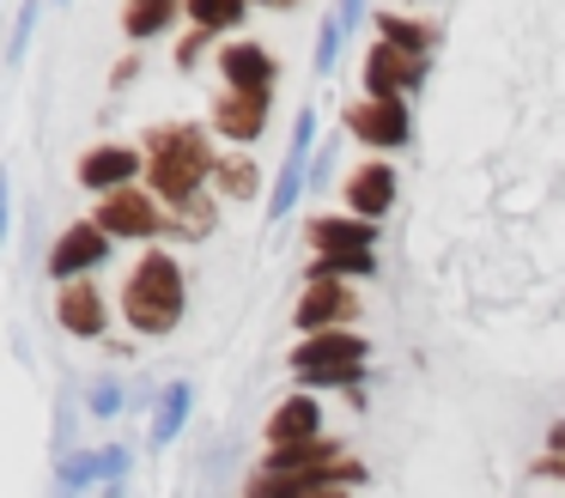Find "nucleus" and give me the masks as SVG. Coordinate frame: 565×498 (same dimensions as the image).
<instances>
[{
    "instance_id": "nucleus-29",
    "label": "nucleus",
    "mask_w": 565,
    "mask_h": 498,
    "mask_svg": "<svg viewBox=\"0 0 565 498\" xmlns=\"http://www.w3.org/2000/svg\"><path fill=\"white\" fill-rule=\"evenodd\" d=\"M262 7H298V0H262Z\"/></svg>"
},
{
    "instance_id": "nucleus-15",
    "label": "nucleus",
    "mask_w": 565,
    "mask_h": 498,
    "mask_svg": "<svg viewBox=\"0 0 565 498\" xmlns=\"http://www.w3.org/2000/svg\"><path fill=\"white\" fill-rule=\"evenodd\" d=\"M395 201V170L390 165H359L353 177H347V206H353V219H371L377 225L383 213H390Z\"/></svg>"
},
{
    "instance_id": "nucleus-1",
    "label": "nucleus",
    "mask_w": 565,
    "mask_h": 498,
    "mask_svg": "<svg viewBox=\"0 0 565 498\" xmlns=\"http://www.w3.org/2000/svg\"><path fill=\"white\" fill-rule=\"evenodd\" d=\"M140 152H147V189L159 194V201H171V206L201 201V182L220 170L213 140L195 128V121H164V128H152Z\"/></svg>"
},
{
    "instance_id": "nucleus-16",
    "label": "nucleus",
    "mask_w": 565,
    "mask_h": 498,
    "mask_svg": "<svg viewBox=\"0 0 565 498\" xmlns=\"http://www.w3.org/2000/svg\"><path fill=\"white\" fill-rule=\"evenodd\" d=\"M310 243H317V255H347V250H377V225L371 219H334V213H322V219H310Z\"/></svg>"
},
{
    "instance_id": "nucleus-18",
    "label": "nucleus",
    "mask_w": 565,
    "mask_h": 498,
    "mask_svg": "<svg viewBox=\"0 0 565 498\" xmlns=\"http://www.w3.org/2000/svg\"><path fill=\"white\" fill-rule=\"evenodd\" d=\"M377 43H395V49H407V55H426V49L438 43V31H431V24H419V19L377 12Z\"/></svg>"
},
{
    "instance_id": "nucleus-2",
    "label": "nucleus",
    "mask_w": 565,
    "mask_h": 498,
    "mask_svg": "<svg viewBox=\"0 0 565 498\" xmlns=\"http://www.w3.org/2000/svg\"><path fill=\"white\" fill-rule=\"evenodd\" d=\"M122 316L135 335H171L177 316H183V267H177V255L164 250L140 255L122 286Z\"/></svg>"
},
{
    "instance_id": "nucleus-3",
    "label": "nucleus",
    "mask_w": 565,
    "mask_h": 498,
    "mask_svg": "<svg viewBox=\"0 0 565 498\" xmlns=\"http://www.w3.org/2000/svg\"><path fill=\"white\" fill-rule=\"evenodd\" d=\"M365 340L353 335V328H329V335H305L292 347V371L305 377L310 389H322V383H359L365 377Z\"/></svg>"
},
{
    "instance_id": "nucleus-28",
    "label": "nucleus",
    "mask_w": 565,
    "mask_h": 498,
    "mask_svg": "<svg viewBox=\"0 0 565 498\" xmlns=\"http://www.w3.org/2000/svg\"><path fill=\"white\" fill-rule=\"evenodd\" d=\"M305 498H347L341 486H317V492H305Z\"/></svg>"
},
{
    "instance_id": "nucleus-22",
    "label": "nucleus",
    "mask_w": 565,
    "mask_h": 498,
    "mask_svg": "<svg viewBox=\"0 0 565 498\" xmlns=\"http://www.w3.org/2000/svg\"><path fill=\"white\" fill-rule=\"evenodd\" d=\"M98 474H110V456H67L62 462V480H55V498H74L79 486H92Z\"/></svg>"
},
{
    "instance_id": "nucleus-20",
    "label": "nucleus",
    "mask_w": 565,
    "mask_h": 498,
    "mask_svg": "<svg viewBox=\"0 0 565 498\" xmlns=\"http://www.w3.org/2000/svg\"><path fill=\"white\" fill-rule=\"evenodd\" d=\"M249 0H183V12L195 19V31H232L244 19Z\"/></svg>"
},
{
    "instance_id": "nucleus-17",
    "label": "nucleus",
    "mask_w": 565,
    "mask_h": 498,
    "mask_svg": "<svg viewBox=\"0 0 565 498\" xmlns=\"http://www.w3.org/2000/svg\"><path fill=\"white\" fill-rule=\"evenodd\" d=\"M177 7H183V0H128V7H122V36H128V43L159 36L164 24L177 19Z\"/></svg>"
},
{
    "instance_id": "nucleus-24",
    "label": "nucleus",
    "mask_w": 565,
    "mask_h": 498,
    "mask_svg": "<svg viewBox=\"0 0 565 498\" xmlns=\"http://www.w3.org/2000/svg\"><path fill=\"white\" fill-rule=\"evenodd\" d=\"M86 407L98 413V420H110V413L122 407V389H116V383H98V389H92V395H86Z\"/></svg>"
},
{
    "instance_id": "nucleus-25",
    "label": "nucleus",
    "mask_w": 565,
    "mask_h": 498,
    "mask_svg": "<svg viewBox=\"0 0 565 498\" xmlns=\"http://www.w3.org/2000/svg\"><path fill=\"white\" fill-rule=\"evenodd\" d=\"M201 49H207V31H189L183 43H177V67H195V61H201Z\"/></svg>"
},
{
    "instance_id": "nucleus-5",
    "label": "nucleus",
    "mask_w": 565,
    "mask_h": 498,
    "mask_svg": "<svg viewBox=\"0 0 565 498\" xmlns=\"http://www.w3.org/2000/svg\"><path fill=\"white\" fill-rule=\"evenodd\" d=\"M110 255V231H98V219H79V225H67L62 231V243L50 250V279H79V274H92V267Z\"/></svg>"
},
{
    "instance_id": "nucleus-10",
    "label": "nucleus",
    "mask_w": 565,
    "mask_h": 498,
    "mask_svg": "<svg viewBox=\"0 0 565 498\" xmlns=\"http://www.w3.org/2000/svg\"><path fill=\"white\" fill-rule=\"evenodd\" d=\"M347 128L365 146H402L407 109H402V97H359V104H347Z\"/></svg>"
},
{
    "instance_id": "nucleus-14",
    "label": "nucleus",
    "mask_w": 565,
    "mask_h": 498,
    "mask_svg": "<svg viewBox=\"0 0 565 498\" xmlns=\"http://www.w3.org/2000/svg\"><path fill=\"white\" fill-rule=\"evenodd\" d=\"M310 437H322V407H317V395H286L280 407H274V420H268V444L274 449H286V444H310Z\"/></svg>"
},
{
    "instance_id": "nucleus-13",
    "label": "nucleus",
    "mask_w": 565,
    "mask_h": 498,
    "mask_svg": "<svg viewBox=\"0 0 565 498\" xmlns=\"http://www.w3.org/2000/svg\"><path fill=\"white\" fill-rule=\"evenodd\" d=\"M262 128H268V97L262 92H220V104H213V134L249 146Z\"/></svg>"
},
{
    "instance_id": "nucleus-7",
    "label": "nucleus",
    "mask_w": 565,
    "mask_h": 498,
    "mask_svg": "<svg viewBox=\"0 0 565 498\" xmlns=\"http://www.w3.org/2000/svg\"><path fill=\"white\" fill-rule=\"evenodd\" d=\"M310 146H317V116L298 109V128H292V146H286V165H280V182L268 194V219H286L298 201V189L310 182Z\"/></svg>"
},
{
    "instance_id": "nucleus-19",
    "label": "nucleus",
    "mask_w": 565,
    "mask_h": 498,
    "mask_svg": "<svg viewBox=\"0 0 565 498\" xmlns=\"http://www.w3.org/2000/svg\"><path fill=\"white\" fill-rule=\"evenodd\" d=\"M183 420H189V383H171L159 395V420H152V444H171L177 432H183Z\"/></svg>"
},
{
    "instance_id": "nucleus-6",
    "label": "nucleus",
    "mask_w": 565,
    "mask_h": 498,
    "mask_svg": "<svg viewBox=\"0 0 565 498\" xmlns=\"http://www.w3.org/2000/svg\"><path fill=\"white\" fill-rule=\"evenodd\" d=\"M353 316H359V298L341 286V279H305V298H298L292 322L305 328V335H329V328L353 322Z\"/></svg>"
},
{
    "instance_id": "nucleus-4",
    "label": "nucleus",
    "mask_w": 565,
    "mask_h": 498,
    "mask_svg": "<svg viewBox=\"0 0 565 498\" xmlns=\"http://www.w3.org/2000/svg\"><path fill=\"white\" fill-rule=\"evenodd\" d=\"M98 231H110V237H159V231H171L159 219V194L140 189V182H128V189L116 194H98Z\"/></svg>"
},
{
    "instance_id": "nucleus-23",
    "label": "nucleus",
    "mask_w": 565,
    "mask_h": 498,
    "mask_svg": "<svg viewBox=\"0 0 565 498\" xmlns=\"http://www.w3.org/2000/svg\"><path fill=\"white\" fill-rule=\"evenodd\" d=\"M213 177H220V194L249 201V194H256V182H262V170L249 165V158H220V170H213Z\"/></svg>"
},
{
    "instance_id": "nucleus-21",
    "label": "nucleus",
    "mask_w": 565,
    "mask_h": 498,
    "mask_svg": "<svg viewBox=\"0 0 565 498\" xmlns=\"http://www.w3.org/2000/svg\"><path fill=\"white\" fill-rule=\"evenodd\" d=\"M377 267V250H347V255H317V267H310V279H359Z\"/></svg>"
},
{
    "instance_id": "nucleus-9",
    "label": "nucleus",
    "mask_w": 565,
    "mask_h": 498,
    "mask_svg": "<svg viewBox=\"0 0 565 498\" xmlns=\"http://www.w3.org/2000/svg\"><path fill=\"white\" fill-rule=\"evenodd\" d=\"M140 165H147L140 146H92V152L79 158V189L116 194V189H128V182L140 177Z\"/></svg>"
},
{
    "instance_id": "nucleus-8",
    "label": "nucleus",
    "mask_w": 565,
    "mask_h": 498,
    "mask_svg": "<svg viewBox=\"0 0 565 498\" xmlns=\"http://www.w3.org/2000/svg\"><path fill=\"white\" fill-rule=\"evenodd\" d=\"M426 80V55H407L395 43H371L365 55V97H402L407 85Z\"/></svg>"
},
{
    "instance_id": "nucleus-11",
    "label": "nucleus",
    "mask_w": 565,
    "mask_h": 498,
    "mask_svg": "<svg viewBox=\"0 0 565 498\" xmlns=\"http://www.w3.org/2000/svg\"><path fill=\"white\" fill-rule=\"evenodd\" d=\"M220 73H225V92H262V97L274 92V55L249 36L220 49Z\"/></svg>"
},
{
    "instance_id": "nucleus-12",
    "label": "nucleus",
    "mask_w": 565,
    "mask_h": 498,
    "mask_svg": "<svg viewBox=\"0 0 565 498\" xmlns=\"http://www.w3.org/2000/svg\"><path fill=\"white\" fill-rule=\"evenodd\" d=\"M55 322H62L67 335H79V340H98L104 335V292H98V279H67V286L55 292Z\"/></svg>"
},
{
    "instance_id": "nucleus-26",
    "label": "nucleus",
    "mask_w": 565,
    "mask_h": 498,
    "mask_svg": "<svg viewBox=\"0 0 565 498\" xmlns=\"http://www.w3.org/2000/svg\"><path fill=\"white\" fill-rule=\"evenodd\" d=\"M31 19H38V7H25V12H19V24H13V43H7V55H25V36H31Z\"/></svg>"
},
{
    "instance_id": "nucleus-27",
    "label": "nucleus",
    "mask_w": 565,
    "mask_h": 498,
    "mask_svg": "<svg viewBox=\"0 0 565 498\" xmlns=\"http://www.w3.org/2000/svg\"><path fill=\"white\" fill-rule=\"evenodd\" d=\"M334 19H341V31H353V24H359V12H365V0H334Z\"/></svg>"
}]
</instances>
